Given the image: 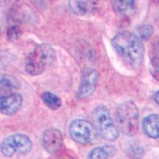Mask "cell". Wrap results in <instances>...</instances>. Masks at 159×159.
I'll list each match as a JSON object with an SVG mask.
<instances>
[{
	"label": "cell",
	"mask_w": 159,
	"mask_h": 159,
	"mask_svg": "<svg viewBox=\"0 0 159 159\" xmlns=\"http://www.w3.org/2000/svg\"><path fill=\"white\" fill-rule=\"evenodd\" d=\"M153 99H154V101L159 105V91H157V92H156L155 93H154V96H153Z\"/></svg>",
	"instance_id": "obj_19"
},
{
	"label": "cell",
	"mask_w": 159,
	"mask_h": 159,
	"mask_svg": "<svg viewBox=\"0 0 159 159\" xmlns=\"http://www.w3.org/2000/svg\"><path fill=\"white\" fill-rule=\"evenodd\" d=\"M145 134L152 139H159V115L153 114L147 116L143 121Z\"/></svg>",
	"instance_id": "obj_11"
},
{
	"label": "cell",
	"mask_w": 159,
	"mask_h": 159,
	"mask_svg": "<svg viewBox=\"0 0 159 159\" xmlns=\"http://www.w3.org/2000/svg\"><path fill=\"white\" fill-rule=\"evenodd\" d=\"M154 34V27L149 24H144L137 28V36L142 42L147 41Z\"/></svg>",
	"instance_id": "obj_16"
},
{
	"label": "cell",
	"mask_w": 159,
	"mask_h": 159,
	"mask_svg": "<svg viewBox=\"0 0 159 159\" xmlns=\"http://www.w3.org/2000/svg\"><path fill=\"white\" fill-rule=\"evenodd\" d=\"M19 88L20 83L16 78L8 75L0 76V96L15 93Z\"/></svg>",
	"instance_id": "obj_12"
},
{
	"label": "cell",
	"mask_w": 159,
	"mask_h": 159,
	"mask_svg": "<svg viewBox=\"0 0 159 159\" xmlns=\"http://www.w3.org/2000/svg\"><path fill=\"white\" fill-rule=\"evenodd\" d=\"M56 58V52L50 45L42 44L33 49L25 59V69L32 76L42 74L52 64Z\"/></svg>",
	"instance_id": "obj_2"
},
{
	"label": "cell",
	"mask_w": 159,
	"mask_h": 159,
	"mask_svg": "<svg viewBox=\"0 0 159 159\" xmlns=\"http://www.w3.org/2000/svg\"><path fill=\"white\" fill-rule=\"evenodd\" d=\"M138 0H111L112 7L119 15L128 16L133 15L136 10Z\"/></svg>",
	"instance_id": "obj_13"
},
{
	"label": "cell",
	"mask_w": 159,
	"mask_h": 159,
	"mask_svg": "<svg viewBox=\"0 0 159 159\" xmlns=\"http://www.w3.org/2000/svg\"><path fill=\"white\" fill-rule=\"evenodd\" d=\"M156 48H157V50L158 51V52H159V40L157 41V45H156Z\"/></svg>",
	"instance_id": "obj_20"
},
{
	"label": "cell",
	"mask_w": 159,
	"mask_h": 159,
	"mask_svg": "<svg viewBox=\"0 0 159 159\" xmlns=\"http://www.w3.org/2000/svg\"><path fill=\"white\" fill-rule=\"evenodd\" d=\"M99 73L93 69H85L82 73L80 87L77 91L79 99H86L93 94L96 89Z\"/></svg>",
	"instance_id": "obj_7"
},
{
	"label": "cell",
	"mask_w": 159,
	"mask_h": 159,
	"mask_svg": "<svg viewBox=\"0 0 159 159\" xmlns=\"http://www.w3.org/2000/svg\"><path fill=\"white\" fill-rule=\"evenodd\" d=\"M116 153V148L112 146H104L93 149L89 154V159H109Z\"/></svg>",
	"instance_id": "obj_14"
},
{
	"label": "cell",
	"mask_w": 159,
	"mask_h": 159,
	"mask_svg": "<svg viewBox=\"0 0 159 159\" xmlns=\"http://www.w3.org/2000/svg\"><path fill=\"white\" fill-rule=\"evenodd\" d=\"M115 119L118 129L123 134L134 136L139 130V109L135 103L127 101L119 104L116 110Z\"/></svg>",
	"instance_id": "obj_3"
},
{
	"label": "cell",
	"mask_w": 159,
	"mask_h": 159,
	"mask_svg": "<svg viewBox=\"0 0 159 159\" xmlns=\"http://www.w3.org/2000/svg\"><path fill=\"white\" fill-rule=\"evenodd\" d=\"M99 0H69L70 9L78 16L92 15L99 7Z\"/></svg>",
	"instance_id": "obj_10"
},
{
	"label": "cell",
	"mask_w": 159,
	"mask_h": 159,
	"mask_svg": "<svg viewBox=\"0 0 159 159\" xmlns=\"http://www.w3.org/2000/svg\"><path fill=\"white\" fill-rule=\"evenodd\" d=\"M69 132L72 139L80 144H88L95 138L94 125L85 119H75L69 126Z\"/></svg>",
	"instance_id": "obj_6"
},
{
	"label": "cell",
	"mask_w": 159,
	"mask_h": 159,
	"mask_svg": "<svg viewBox=\"0 0 159 159\" xmlns=\"http://www.w3.org/2000/svg\"><path fill=\"white\" fill-rule=\"evenodd\" d=\"M150 72L152 76L159 81V57H154L150 62Z\"/></svg>",
	"instance_id": "obj_18"
},
{
	"label": "cell",
	"mask_w": 159,
	"mask_h": 159,
	"mask_svg": "<svg viewBox=\"0 0 159 159\" xmlns=\"http://www.w3.org/2000/svg\"><path fill=\"white\" fill-rule=\"evenodd\" d=\"M22 95L15 92L8 96H0V113L12 116L20 110L22 105Z\"/></svg>",
	"instance_id": "obj_9"
},
{
	"label": "cell",
	"mask_w": 159,
	"mask_h": 159,
	"mask_svg": "<svg viewBox=\"0 0 159 159\" xmlns=\"http://www.w3.org/2000/svg\"><path fill=\"white\" fill-rule=\"evenodd\" d=\"M94 127L96 131L103 139L114 141L119 137V129L114 124L108 109L103 105H99L93 112Z\"/></svg>",
	"instance_id": "obj_4"
},
{
	"label": "cell",
	"mask_w": 159,
	"mask_h": 159,
	"mask_svg": "<svg viewBox=\"0 0 159 159\" xmlns=\"http://www.w3.org/2000/svg\"><path fill=\"white\" fill-rule=\"evenodd\" d=\"M0 34H1V27H0Z\"/></svg>",
	"instance_id": "obj_21"
},
{
	"label": "cell",
	"mask_w": 159,
	"mask_h": 159,
	"mask_svg": "<svg viewBox=\"0 0 159 159\" xmlns=\"http://www.w3.org/2000/svg\"><path fill=\"white\" fill-rule=\"evenodd\" d=\"M42 99L46 107L51 110H57L62 105L61 99L50 92H45L42 95Z\"/></svg>",
	"instance_id": "obj_15"
},
{
	"label": "cell",
	"mask_w": 159,
	"mask_h": 159,
	"mask_svg": "<svg viewBox=\"0 0 159 159\" xmlns=\"http://www.w3.org/2000/svg\"><path fill=\"white\" fill-rule=\"evenodd\" d=\"M118 54L130 67L139 69L144 59L145 49L143 42L137 35L123 31L116 35L111 41Z\"/></svg>",
	"instance_id": "obj_1"
},
{
	"label": "cell",
	"mask_w": 159,
	"mask_h": 159,
	"mask_svg": "<svg viewBox=\"0 0 159 159\" xmlns=\"http://www.w3.org/2000/svg\"><path fill=\"white\" fill-rule=\"evenodd\" d=\"M22 35V30L19 25H12L7 31V38L9 42H15Z\"/></svg>",
	"instance_id": "obj_17"
},
{
	"label": "cell",
	"mask_w": 159,
	"mask_h": 159,
	"mask_svg": "<svg viewBox=\"0 0 159 159\" xmlns=\"http://www.w3.org/2000/svg\"><path fill=\"white\" fill-rule=\"evenodd\" d=\"M64 139L61 132L55 128L45 130L42 135V145L48 153L54 154L61 150Z\"/></svg>",
	"instance_id": "obj_8"
},
{
	"label": "cell",
	"mask_w": 159,
	"mask_h": 159,
	"mask_svg": "<svg viewBox=\"0 0 159 159\" xmlns=\"http://www.w3.org/2000/svg\"><path fill=\"white\" fill-rule=\"evenodd\" d=\"M32 147V142L27 135L15 134L4 139L1 144V152L7 157H12L16 153L28 154Z\"/></svg>",
	"instance_id": "obj_5"
}]
</instances>
